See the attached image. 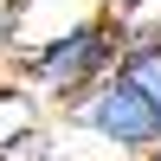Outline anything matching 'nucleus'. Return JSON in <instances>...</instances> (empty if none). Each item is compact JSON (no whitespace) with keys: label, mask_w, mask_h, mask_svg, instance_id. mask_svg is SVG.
I'll use <instances>...</instances> for the list:
<instances>
[{"label":"nucleus","mask_w":161,"mask_h":161,"mask_svg":"<svg viewBox=\"0 0 161 161\" xmlns=\"http://www.w3.org/2000/svg\"><path fill=\"white\" fill-rule=\"evenodd\" d=\"M129 32H136L129 13H110V7L84 13V19H64V26H52V32H39L32 45H19V77H26L32 97L71 110L84 90H97L103 77L123 71Z\"/></svg>","instance_id":"nucleus-1"},{"label":"nucleus","mask_w":161,"mask_h":161,"mask_svg":"<svg viewBox=\"0 0 161 161\" xmlns=\"http://www.w3.org/2000/svg\"><path fill=\"white\" fill-rule=\"evenodd\" d=\"M71 123L84 129L90 142H103V148H116V155H136V161L161 142V116H155V103L142 97L123 71L103 77L97 90H84V97L71 103Z\"/></svg>","instance_id":"nucleus-2"},{"label":"nucleus","mask_w":161,"mask_h":161,"mask_svg":"<svg viewBox=\"0 0 161 161\" xmlns=\"http://www.w3.org/2000/svg\"><path fill=\"white\" fill-rule=\"evenodd\" d=\"M123 77H129V84H136L148 103H155V116H161V26H136V32H129Z\"/></svg>","instance_id":"nucleus-3"},{"label":"nucleus","mask_w":161,"mask_h":161,"mask_svg":"<svg viewBox=\"0 0 161 161\" xmlns=\"http://www.w3.org/2000/svg\"><path fill=\"white\" fill-rule=\"evenodd\" d=\"M110 13H148V7H161V0H103Z\"/></svg>","instance_id":"nucleus-4"},{"label":"nucleus","mask_w":161,"mask_h":161,"mask_svg":"<svg viewBox=\"0 0 161 161\" xmlns=\"http://www.w3.org/2000/svg\"><path fill=\"white\" fill-rule=\"evenodd\" d=\"M0 26H13V7H7V0H0Z\"/></svg>","instance_id":"nucleus-5"},{"label":"nucleus","mask_w":161,"mask_h":161,"mask_svg":"<svg viewBox=\"0 0 161 161\" xmlns=\"http://www.w3.org/2000/svg\"><path fill=\"white\" fill-rule=\"evenodd\" d=\"M142 161H161V142H155V148H148V155H142Z\"/></svg>","instance_id":"nucleus-6"}]
</instances>
